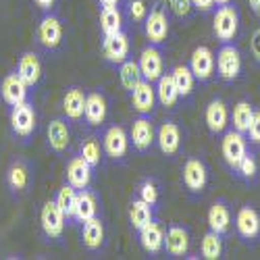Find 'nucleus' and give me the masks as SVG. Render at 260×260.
Segmentation results:
<instances>
[{"label": "nucleus", "instance_id": "nucleus-34", "mask_svg": "<svg viewBox=\"0 0 260 260\" xmlns=\"http://www.w3.org/2000/svg\"><path fill=\"white\" fill-rule=\"evenodd\" d=\"M100 31L104 36H113L125 29V13L121 7H102L100 9Z\"/></svg>", "mask_w": 260, "mask_h": 260}, {"label": "nucleus", "instance_id": "nucleus-48", "mask_svg": "<svg viewBox=\"0 0 260 260\" xmlns=\"http://www.w3.org/2000/svg\"><path fill=\"white\" fill-rule=\"evenodd\" d=\"M248 5H250V9H252V13L260 19V0H248Z\"/></svg>", "mask_w": 260, "mask_h": 260}, {"label": "nucleus", "instance_id": "nucleus-28", "mask_svg": "<svg viewBox=\"0 0 260 260\" xmlns=\"http://www.w3.org/2000/svg\"><path fill=\"white\" fill-rule=\"evenodd\" d=\"M129 102H132V108L138 115H152L156 108V90L152 81L142 79L134 92L129 94Z\"/></svg>", "mask_w": 260, "mask_h": 260}, {"label": "nucleus", "instance_id": "nucleus-45", "mask_svg": "<svg viewBox=\"0 0 260 260\" xmlns=\"http://www.w3.org/2000/svg\"><path fill=\"white\" fill-rule=\"evenodd\" d=\"M191 5H193V9H196L198 13H204V15H208V13H212L214 11V0H191Z\"/></svg>", "mask_w": 260, "mask_h": 260}, {"label": "nucleus", "instance_id": "nucleus-23", "mask_svg": "<svg viewBox=\"0 0 260 260\" xmlns=\"http://www.w3.org/2000/svg\"><path fill=\"white\" fill-rule=\"evenodd\" d=\"M0 94H3V100L9 106H17V104L29 102L31 88L17 75V71H11L5 75L3 81H0Z\"/></svg>", "mask_w": 260, "mask_h": 260}, {"label": "nucleus", "instance_id": "nucleus-37", "mask_svg": "<svg viewBox=\"0 0 260 260\" xmlns=\"http://www.w3.org/2000/svg\"><path fill=\"white\" fill-rule=\"evenodd\" d=\"M136 198H140V200L148 202L150 206L158 208V204L162 200V185H160V181L156 177H144L138 183V187H136Z\"/></svg>", "mask_w": 260, "mask_h": 260}, {"label": "nucleus", "instance_id": "nucleus-20", "mask_svg": "<svg viewBox=\"0 0 260 260\" xmlns=\"http://www.w3.org/2000/svg\"><path fill=\"white\" fill-rule=\"evenodd\" d=\"M79 240H81V246L90 254H100L104 250L106 227H104V221L100 219V214L79 225Z\"/></svg>", "mask_w": 260, "mask_h": 260}, {"label": "nucleus", "instance_id": "nucleus-42", "mask_svg": "<svg viewBox=\"0 0 260 260\" xmlns=\"http://www.w3.org/2000/svg\"><path fill=\"white\" fill-rule=\"evenodd\" d=\"M169 11L175 15L177 19L181 21H187L193 17V13H196V9H193L191 0H169Z\"/></svg>", "mask_w": 260, "mask_h": 260}, {"label": "nucleus", "instance_id": "nucleus-15", "mask_svg": "<svg viewBox=\"0 0 260 260\" xmlns=\"http://www.w3.org/2000/svg\"><path fill=\"white\" fill-rule=\"evenodd\" d=\"M156 146L165 156L175 158L183 148V129H181V125L177 121H173V119L162 121L160 127L156 129Z\"/></svg>", "mask_w": 260, "mask_h": 260}, {"label": "nucleus", "instance_id": "nucleus-2", "mask_svg": "<svg viewBox=\"0 0 260 260\" xmlns=\"http://www.w3.org/2000/svg\"><path fill=\"white\" fill-rule=\"evenodd\" d=\"M144 36L148 40V44H156V46H165L169 40V31H171V11L165 3L156 0V3L148 9V15L144 19Z\"/></svg>", "mask_w": 260, "mask_h": 260}, {"label": "nucleus", "instance_id": "nucleus-13", "mask_svg": "<svg viewBox=\"0 0 260 260\" xmlns=\"http://www.w3.org/2000/svg\"><path fill=\"white\" fill-rule=\"evenodd\" d=\"M71 140H73V132H71V121L67 117H54L48 127H46V146L48 150H52L54 154L62 156L71 150Z\"/></svg>", "mask_w": 260, "mask_h": 260}, {"label": "nucleus", "instance_id": "nucleus-27", "mask_svg": "<svg viewBox=\"0 0 260 260\" xmlns=\"http://www.w3.org/2000/svg\"><path fill=\"white\" fill-rule=\"evenodd\" d=\"M138 242L142 246V250L146 254H150L152 258H156L158 254H162V246H165V227L160 225L158 219L150 221L144 229L138 231Z\"/></svg>", "mask_w": 260, "mask_h": 260}, {"label": "nucleus", "instance_id": "nucleus-19", "mask_svg": "<svg viewBox=\"0 0 260 260\" xmlns=\"http://www.w3.org/2000/svg\"><path fill=\"white\" fill-rule=\"evenodd\" d=\"M204 123L212 138L223 136L229 129V106L223 98H212L204 108Z\"/></svg>", "mask_w": 260, "mask_h": 260}, {"label": "nucleus", "instance_id": "nucleus-31", "mask_svg": "<svg viewBox=\"0 0 260 260\" xmlns=\"http://www.w3.org/2000/svg\"><path fill=\"white\" fill-rule=\"evenodd\" d=\"M154 90H156V102L165 108V111H175V108L179 106V92H177V85L175 81H173V75L171 71L162 73L156 81H154Z\"/></svg>", "mask_w": 260, "mask_h": 260}, {"label": "nucleus", "instance_id": "nucleus-40", "mask_svg": "<svg viewBox=\"0 0 260 260\" xmlns=\"http://www.w3.org/2000/svg\"><path fill=\"white\" fill-rule=\"evenodd\" d=\"M142 79H144V77H142V71H140V64H138V60H134L132 56L119 64V81H121L123 90H125L127 94H132L134 88H136V85H138Z\"/></svg>", "mask_w": 260, "mask_h": 260}, {"label": "nucleus", "instance_id": "nucleus-5", "mask_svg": "<svg viewBox=\"0 0 260 260\" xmlns=\"http://www.w3.org/2000/svg\"><path fill=\"white\" fill-rule=\"evenodd\" d=\"M9 129L15 140L27 144L34 136H36V129H38V113H36V106L34 102H23V104H17V106H9Z\"/></svg>", "mask_w": 260, "mask_h": 260}, {"label": "nucleus", "instance_id": "nucleus-11", "mask_svg": "<svg viewBox=\"0 0 260 260\" xmlns=\"http://www.w3.org/2000/svg\"><path fill=\"white\" fill-rule=\"evenodd\" d=\"M64 227H67V219H64L62 210L56 206L54 200H46L40 210V229H42V235L46 237V242L62 240Z\"/></svg>", "mask_w": 260, "mask_h": 260}, {"label": "nucleus", "instance_id": "nucleus-33", "mask_svg": "<svg viewBox=\"0 0 260 260\" xmlns=\"http://www.w3.org/2000/svg\"><path fill=\"white\" fill-rule=\"evenodd\" d=\"M156 219V208L150 206L148 202L140 200V198H134L129 202V225L132 229L138 233L140 229H144L150 221Z\"/></svg>", "mask_w": 260, "mask_h": 260}, {"label": "nucleus", "instance_id": "nucleus-35", "mask_svg": "<svg viewBox=\"0 0 260 260\" xmlns=\"http://www.w3.org/2000/svg\"><path fill=\"white\" fill-rule=\"evenodd\" d=\"M171 75L177 85L181 100H189L193 96V90H196V77H193L189 64H175V67L171 69Z\"/></svg>", "mask_w": 260, "mask_h": 260}, {"label": "nucleus", "instance_id": "nucleus-26", "mask_svg": "<svg viewBox=\"0 0 260 260\" xmlns=\"http://www.w3.org/2000/svg\"><path fill=\"white\" fill-rule=\"evenodd\" d=\"M85 94L88 92H85L77 83L64 88V94H62V117H67L71 123H81L83 121V111H85Z\"/></svg>", "mask_w": 260, "mask_h": 260}, {"label": "nucleus", "instance_id": "nucleus-43", "mask_svg": "<svg viewBox=\"0 0 260 260\" xmlns=\"http://www.w3.org/2000/svg\"><path fill=\"white\" fill-rule=\"evenodd\" d=\"M246 138H248V144L254 146V148H260V108L254 111V117L250 121V127L246 132Z\"/></svg>", "mask_w": 260, "mask_h": 260}, {"label": "nucleus", "instance_id": "nucleus-36", "mask_svg": "<svg viewBox=\"0 0 260 260\" xmlns=\"http://www.w3.org/2000/svg\"><path fill=\"white\" fill-rule=\"evenodd\" d=\"M254 104L250 100H240V102H235L233 106V111L229 113V121L233 125L235 132H240V134H246L248 132V127H250V121L254 117Z\"/></svg>", "mask_w": 260, "mask_h": 260}, {"label": "nucleus", "instance_id": "nucleus-41", "mask_svg": "<svg viewBox=\"0 0 260 260\" xmlns=\"http://www.w3.org/2000/svg\"><path fill=\"white\" fill-rule=\"evenodd\" d=\"M148 3L146 0H125V15L129 17L134 25H142L148 15Z\"/></svg>", "mask_w": 260, "mask_h": 260}, {"label": "nucleus", "instance_id": "nucleus-22", "mask_svg": "<svg viewBox=\"0 0 260 260\" xmlns=\"http://www.w3.org/2000/svg\"><path fill=\"white\" fill-rule=\"evenodd\" d=\"M138 64H140V71L142 77L146 81H156L162 73H165V56H162V48L156 44H148L140 56H138Z\"/></svg>", "mask_w": 260, "mask_h": 260}, {"label": "nucleus", "instance_id": "nucleus-14", "mask_svg": "<svg viewBox=\"0 0 260 260\" xmlns=\"http://www.w3.org/2000/svg\"><path fill=\"white\" fill-rule=\"evenodd\" d=\"M191 248V231L187 225L171 223L165 229V246L162 252L169 258H185Z\"/></svg>", "mask_w": 260, "mask_h": 260}, {"label": "nucleus", "instance_id": "nucleus-7", "mask_svg": "<svg viewBox=\"0 0 260 260\" xmlns=\"http://www.w3.org/2000/svg\"><path fill=\"white\" fill-rule=\"evenodd\" d=\"M100 140H102L106 160H111L115 165H125L127 162L132 144H129V134L125 132L123 125L113 123V125L104 127V132L100 134Z\"/></svg>", "mask_w": 260, "mask_h": 260}, {"label": "nucleus", "instance_id": "nucleus-18", "mask_svg": "<svg viewBox=\"0 0 260 260\" xmlns=\"http://www.w3.org/2000/svg\"><path fill=\"white\" fill-rule=\"evenodd\" d=\"M206 221H208L210 231L227 237L231 233V227H233V204L227 198H216L212 202V206L208 208Z\"/></svg>", "mask_w": 260, "mask_h": 260}, {"label": "nucleus", "instance_id": "nucleus-4", "mask_svg": "<svg viewBox=\"0 0 260 260\" xmlns=\"http://www.w3.org/2000/svg\"><path fill=\"white\" fill-rule=\"evenodd\" d=\"M214 75L223 83H235L244 75V56L242 50L235 46V42L221 44L219 52L214 56Z\"/></svg>", "mask_w": 260, "mask_h": 260}, {"label": "nucleus", "instance_id": "nucleus-32", "mask_svg": "<svg viewBox=\"0 0 260 260\" xmlns=\"http://www.w3.org/2000/svg\"><path fill=\"white\" fill-rule=\"evenodd\" d=\"M235 179H240L242 183L246 185H256L260 181V160H258V154L256 150H248L246 156L242 158V162L235 167V171L231 173Z\"/></svg>", "mask_w": 260, "mask_h": 260}, {"label": "nucleus", "instance_id": "nucleus-21", "mask_svg": "<svg viewBox=\"0 0 260 260\" xmlns=\"http://www.w3.org/2000/svg\"><path fill=\"white\" fill-rule=\"evenodd\" d=\"M15 71L31 90H36L42 77H44V64H42V58L36 50H25V52H21Z\"/></svg>", "mask_w": 260, "mask_h": 260}, {"label": "nucleus", "instance_id": "nucleus-12", "mask_svg": "<svg viewBox=\"0 0 260 260\" xmlns=\"http://www.w3.org/2000/svg\"><path fill=\"white\" fill-rule=\"evenodd\" d=\"M221 156H223V162L227 165V169L233 173L235 167L242 162V158L246 156V152L250 150V144H248V138L246 134H240L235 129H227V132L221 136Z\"/></svg>", "mask_w": 260, "mask_h": 260}, {"label": "nucleus", "instance_id": "nucleus-16", "mask_svg": "<svg viewBox=\"0 0 260 260\" xmlns=\"http://www.w3.org/2000/svg\"><path fill=\"white\" fill-rule=\"evenodd\" d=\"M102 56L108 64H113V67H119L123 60H127L132 56V40H129V34L123 29L113 36H104L102 38Z\"/></svg>", "mask_w": 260, "mask_h": 260}, {"label": "nucleus", "instance_id": "nucleus-1", "mask_svg": "<svg viewBox=\"0 0 260 260\" xmlns=\"http://www.w3.org/2000/svg\"><path fill=\"white\" fill-rule=\"evenodd\" d=\"M181 185L189 198H202L210 185V169L200 156H189L181 167Z\"/></svg>", "mask_w": 260, "mask_h": 260}, {"label": "nucleus", "instance_id": "nucleus-29", "mask_svg": "<svg viewBox=\"0 0 260 260\" xmlns=\"http://www.w3.org/2000/svg\"><path fill=\"white\" fill-rule=\"evenodd\" d=\"M100 214V198L92 187H85L77 191V204H75V214H73V225H81L85 221L94 219Z\"/></svg>", "mask_w": 260, "mask_h": 260}, {"label": "nucleus", "instance_id": "nucleus-44", "mask_svg": "<svg viewBox=\"0 0 260 260\" xmlns=\"http://www.w3.org/2000/svg\"><path fill=\"white\" fill-rule=\"evenodd\" d=\"M250 52H252V58L256 64H260V27L254 29L252 38H250Z\"/></svg>", "mask_w": 260, "mask_h": 260}, {"label": "nucleus", "instance_id": "nucleus-10", "mask_svg": "<svg viewBox=\"0 0 260 260\" xmlns=\"http://www.w3.org/2000/svg\"><path fill=\"white\" fill-rule=\"evenodd\" d=\"M235 233L244 244H258L260 242V212L252 204H244L237 208L233 216Z\"/></svg>", "mask_w": 260, "mask_h": 260}, {"label": "nucleus", "instance_id": "nucleus-3", "mask_svg": "<svg viewBox=\"0 0 260 260\" xmlns=\"http://www.w3.org/2000/svg\"><path fill=\"white\" fill-rule=\"evenodd\" d=\"M36 40H38L40 48L46 52L60 50L62 42H64V21L54 9L42 13L40 23L36 27Z\"/></svg>", "mask_w": 260, "mask_h": 260}, {"label": "nucleus", "instance_id": "nucleus-46", "mask_svg": "<svg viewBox=\"0 0 260 260\" xmlns=\"http://www.w3.org/2000/svg\"><path fill=\"white\" fill-rule=\"evenodd\" d=\"M34 5H36L42 13H46V11H52V9H54L56 0H34Z\"/></svg>", "mask_w": 260, "mask_h": 260}, {"label": "nucleus", "instance_id": "nucleus-30", "mask_svg": "<svg viewBox=\"0 0 260 260\" xmlns=\"http://www.w3.org/2000/svg\"><path fill=\"white\" fill-rule=\"evenodd\" d=\"M77 154H79L85 162H88L94 171L100 169V167L104 165V160H106L100 136H96V134H85V136L79 140V144H77Z\"/></svg>", "mask_w": 260, "mask_h": 260}, {"label": "nucleus", "instance_id": "nucleus-8", "mask_svg": "<svg viewBox=\"0 0 260 260\" xmlns=\"http://www.w3.org/2000/svg\"><path fill=\"white\" fill-rule=\"evenodd\" d=\"M31 179H34L31 165L25 158L11 160V165L7 167V173H5V183H7V189L13 200H21L25 196L31 187Z\"/></svg>", "mask_w": 260, "mask_h": 260}, {"label": "nucleus", "instance_id": "nucleus-49", "mask_svg": "<svg viewBox=\"0 0 260 260\" xmlns=\"http://www.w3.org/2000/svg\"><path fill=\"white\" fill-rule=\"evenodd\" d=\"M231 3V0H214V5L216 7H221V5H229Z\"/></svg>", "mask_w": 260, "mask_h": 260}, {"label": "nucleus", "instance_id": "nucleus-39", "mask_svg": "<svg viewBox=\"0 0 260 260\" xmlns=\"http://www.w3.org/2000/svg\"><path fill=\"white\" fill-rule=\"evenodd\" d=\"M77 191L79 189H75L73 185L64 183V185H60V189L56 191V196H54L56 206L62 210L64 219H67L69 225H73V214H75V204H77Z\"/></svg>", "mask_w": 260, "mask_h": 260}, {"label": "nucleus", "instance_id": "nucleus-47", "mask_svg": "<svg viewBox=\"0 0 260 260\" xmlns=\"http://www.w3.org/2000/svg\"><path fill=\"white\" fill-rule=\"evenodd\" d=\"M98 7H121V0H96Z\"/></svg>", "mask_w": 260, "mask_h": 260}, {"label": "nucleus", "instance_id": "nucleus-24", "mask_svg": "<svg viewBox=\"0 0 260 260\" xmlns=\"http://www.w3.org/2000/svg\"><path fill=\"white\" fill-rule=\"evenodd\" d=\"M92 179H94V169L79 154L67 160V167H64V183L73 185L75 189H85V187H92Z\"/></svg>", "mask_w": 260, "mask_h": 260}, {"label": "nucleus", "instance_id": "nucleus-38", "mask_svg": "<svg viewBox=\"0 0 260 260\" xmlns=\"http://www.w3.org/2000/svg\"><path fill=\"white\" fill-rule=\"evenodd\" d=\"M223 252H225V237L208 229L200 242V256L204 260H219L223 258Z\"/></svg>", "mask_w": 260, "mask_h": 260}, {"label": "nucleus", "instance_id": "nucleus-25", "mask_svg": "<svg viewBox=\"0 0 260 260\" xmlns=\"http://www.w3.org/2000/svg\"><path fill=\"white\" fill-rule=\"evenodd\" d=\"M189 69L200 83H208L214 77V52L208 46H196L189 56Z\"/></svg>", "mask_w": 260, "mask_h": 260}, {"label": "nucleus", "instance_id": "nucleus-17", "mask_svg": "<svg viewBox=\"0 0 260 260\" xmlns=\"http://www.w3.org/2000/svg\"><path fill=\"white\" fill-rule=\"evenodd\" d=\"M108 119V98L102 90H92L85 94V111H83V123L92 127V129H100L106 125Z\"/></svg>", "mask_w": 260, "mask_h": 260}, {"label": "nucleus", "instance_id": "nucleus-9", "mask_svg": "<svg viewBox=\"0 0 260 260\" xmlns=\"http://www.w3.org/2000/svg\"><path fill=\"white\" fill-rule=\"evenodd\" d=\"M129 144L138 154H146L156 144V127L152 115H140L129 127Z\"/></svg>", "mask_w": 260, "mask_h": 260}, {"label": "nucleus", "instance_id": "nucleus-6", "mask_svg": "<svg viewBox=\"0 0 260 260\" xmlns=\"http://www.w3.org/2000/svg\"><path fill=\"white\" fill-rule=\"evenodd\" d=\"M240 23H242V17H240V11H237V7L233 3L214 7V11H212V34L221 44H231V42H235L237 34H240Z\"/></svg>", "mask_w": 260, "mask_h": 260}]
</instances>
